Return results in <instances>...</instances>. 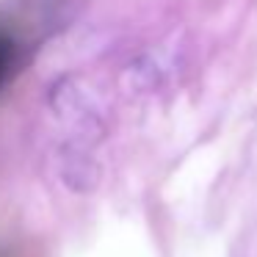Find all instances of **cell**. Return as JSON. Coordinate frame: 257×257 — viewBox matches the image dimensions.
Here are the masks:
<instances>
[]
</instances>
